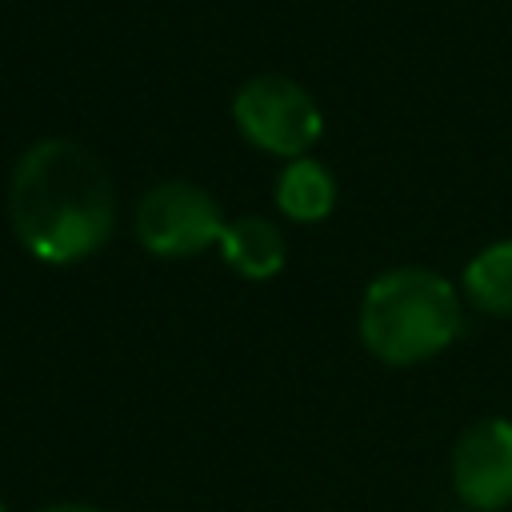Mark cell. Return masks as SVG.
Masks as SVG:
<instances>
[{"instance_id": "obj_1", "label": "cell", "mask_w": 512, "mask_h": 512, "mask_svg": "<svg viewBox=\"0 0 512 512\" xmlns=\"http://www.w3.org/2000/svg\"><path fill=\"white\" fill-rule=\"evenodd\" d=\"M8 220L36 260L76 264L100 252L112 236L116 192L104 164L84 144L48 136L24 148L12 168Z\"/></svg>"}, {"instance_id": "obj_2", "label": "cell", "mask_w": 512, "mask_h": 512, "mask_svg": "<svg viewBox=\"0 0 512 512\" xmlns=\"http://www.w3.org/2000/svg\"><path fill=\"white\" fill-rule=\"evenodd\" d=\"M360 340L392 368H408L444 352L460 332L456 288L428 268H388L360 300Z\"/></svg>"}, {"instance_id": "obj_3", "label": "cell", "mask_w": 512, "mask_h": 512, "mask_svg": "<svg viewBox=\"0 0 512 512\" xmlns=\"http://www.w3.org/2000/svg\"><path fill=\"white\" fill-rule=\"evenodd\" d=\"M232 120L248 144H256L260 152L284 156V160L308 156V148L324 132V116L316 100L280 72L244 80L240 92L232 96Z\"/></svg>"}, {"instance_id": "obj_4", "label": "cell", "mask_w": 512, "mask_h": 512, "mask_svg": "<svg viewBox=\"0 0 512 512\" xmlns=\"http://www.w3.org/2000/svg\"><path fill=\"white\" fill-rule=\"evenodd\" d=\"M224 212L216 196L192 180H164L136 204V240L164 260L200 256L220 244Z\"/></svg>"}, {"instance_id": "obj_5", "label": "cell", "mask_w": 512, "mask_h": 512, "mask_svg": "<svg viewBox=\"0 0 512 512\" xmlns=\"http://www.w3.org/2000/svg\"><path fill=\"white\" fill-rule=\"evenodd\" d=\"M452 488L472 512L512 504V420L488 416L460 432L452 448Z\"/></svg>"}, {"instance_id": "obj_6", "label": "cell", "mask_w": 512, "mask_h": 512, "mask_svg": "<svg viewBox=\"0 0 512 512\" xmlns=\"http://www.w3.org/2000/svg\"><path fill=\"white\" fill-rule=\"evenodd\" d=\"M216 248L224 256V264L244 280H272L288 260L284 232L268 216H252V212L228 220Z\"/></svg>"}, {"instance_id": "obj_7", "label": "cell", "mask_w": 512, "mask_h": 512, "mask_svg": "<svg viewBox=\"0 0 512 512\" xmlns=\"http://www.w3.org/2000/svg\"><path fill=\"white\" fill-rule=\"evenodd\" d=\"M276 208L296 220V224H316L336 208V180L332 172L312 160V156H296L284 164L280 180H276Z\"/></svg>"}, {"instance_id": "obj_8", "label": "cell", "mask_w": 512, "mask_h": 512, "mask_svg": "<svg viewBox=\"0 0 512 512\" xmlns=\"http://www.w3.org/2000/svg\"><path fill=\"white\" fill-rule=\"evenodd\" d=\"M464 296L492 316H512V236L480 248L464 268Z\"/></svg>"}, {"instance_id": "obj_9", "label": "cell", "mask_w": 512, "mask_h": 512, "mask_svg": "<svg viewBox=\"0 0 512 512\" xmlns=\"http://www.w3.org/2000/svg\"><path fill=\"white\" fill-rule=\"evenodd\" d=\"M40 512H100L92 504H52V508H40Z\"/></svg>"}, {"instance_id": "obj_10", "label": "cell", "mask_w": 512, "mask_h": 512, "mask_svg": "<svg viewBox=\"0 0 512 512\" xmlns=\"http://www.w3.org/2000/svg\"><path fill=\"white\" fill-rule=\"evenodd\" d=\"M0 512H4V504H0Z\"/></svg>"}]
</instances>
